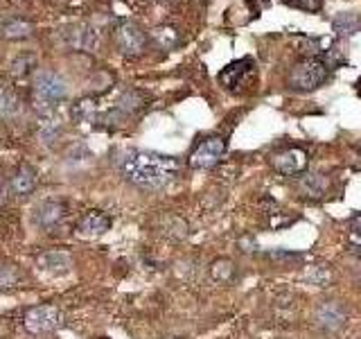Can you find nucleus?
<instances>
[{"label":"nucleus","mask_w":361,"mask_h":339,"mask_svg":"<svg viewBox=\"0 0 361 339\" xmlns=\"http://www.w3.org/2000/svg\"><path fill=\"white\" fill-rule=\"evenodd\" d=\"M210 276H212V280L226 285V282H233L237 278V267L231 258H217L210 265Z\"/></svg>","instance_id":"15"},{"label":"nucleus","mask_w":361,"mask_h":339,"mask_svg":"<svg viewBox=\"0 0 361 339\" xmlns=\"http://www.w3.org/2000/svg\"><path fill=\"white\" fill-rule=\"evenodd\" d=\"M5 197V181H3V174H0V199Z\"/></svg>","instance_id":"24"},{"label":"nucleus","mask_w":361,"mask_h":339,"mask_svg":"<svg viewBox=\"0 0 361 339\" xmlns=\"http://www.w3.org/2000/svg\"><path fill=\"white\" fill-rule=\"evenodd\" d=\"M39 267L50 274H66L71 269V256L63 251H45L39 256Z\"/></svg>","instance_id":"14"},{"label":"nucleus","mask_w":361,"mask_h":339,"mask_svg":"<svg viewBox=\"0 0 361 339\" xmlns=\"http://www.w3.org/2000/svg\"><path fill=\"white\" fill-rule=\"evenodd\" d=\"M116 41H118V48L124 54H140L147 45L145 32L138 25H133V23H122V25L118 28Z\"/></svg>","instance_id":"9"},{"label":"nucleus","mask_w":361,"mask_h":339,"mask_svg":"<svg viewBox=\"0 0 361 339\" xmlns=\"http://www.w3.org/2000/svg\"><path fill=\"white\" fill-rule=\"evenodd\" d=\"M66 95H68V86L56 73L43 71L34 79V105L43 113H52L56 102L66 100Z\"/></svg>","instance_id":"2"},{"label":"nucleus","mask_w":361,"mask_h":339,"mask_svg":"<svg viewBox=\"0 0 361 339\" xmlns=\"http://www.w3.org/2000/svg\"><path fill=\"white\" fill-rule=\"evenodd\" d=\"M158 3H165V0H158Z\"/></svg>","instance_id":"26"},{"label":"nucleus","mask_w":361,"mask_h":339,"mask_svg":"<svg viewBox=\"0 0 361 339\" xmlns=\"http://www.w3.org/2000/svg\"><path fill=\"white\" fill-rule=\"evenodd\" d=\"M63 218H66V203L61 199H45L34 208V222L45 231L56 229L63 222Z\"/></svg>","instance_id":"8"},{"label":"nucleus","mask_w":361,"mask_h":339,"mask_svg":"<svg viewBox=\"0 0 361 339\" xmlns=\"http://www.w3.org/2000/svg\"><path fill=\"white\" fill-rule=\"evenodd\" d=\"M97 339H109V337H97Z\"/></svg>","instance_id":"25"},{"label":"nucleus","mask_w":361,"mask_h":339,"mask_svg":"<svg viewBox=\"0 0 361 339\" xmlns=\"http://www.w3.org/2000/svg\"><path fill=\"white\" fill-rule=\"evenodd\" d=\"M34 64H37V61H34V56H32V54L18 56V59H16L14 64H11V73H14L16 77H25V75L32 71V68H34Z\"/></svg>","instance_id":"19"},{"label":"nucleus","mask_w":361,"mask_h":339,"mask_svg":"<svg viewBox=\"0 0 361 339\" xmlns=\"http://www.w3.org/2000/svg\"><path fill=\"white\" fill-rule=\"evenodd\" d=\"M314 319H316V323H319L321 331L336 333V331H341V328L345 326L348 312L338 301H325V303L319 305V308H316Z\"/></svg>","instance_id":"7"},{"label":"nucleus","mask_w":361,"mask_h":339,"mask_svg":"<svg viewBox=\"0 0 361 339\" xmlns=\"http://www.w3.org/2000/svg\"><path fill=\"white\" fill-rule=\"evenodd\" d=\"M120 172L129 184L142 190H161L169 186L180 172V163L174 156L147 150H131L122 156Z\"/></svg>","instance_id":"1"},{"label":"nucleus","mask_w":361,"mask_h":339,"mask_svg":"<svg viewBox=\"0 0 361 339\" xmlns=\"http://www.w3.org/2000/svg\"><path fill=\"white\" fill-rule=\"evenodd\" d=\"M253 71V61L251 59H240V61H233L231 66H226L224 71L219 73V82L231 88L237 90L244 82H246V75Z\"/></svg>","instance_id":"11"},{"label":"nucleus","mask_w":361,"mask_h":339,"mask_svg":"<svg viewBox=\"0 0 361 339\" xmlns=\"http://www.w3.org/2000/svg\"><path fill=\"white\" fill-rule=\"evenodd\" d=\"M9 188L18 197L30 195V192L37 188V170H34L32 165H27V163L18 165L14 177H11V181H9Z\"/></svg>","instance_id":"12"},{"label":"nucleus","mask_w":361,"mask_h":339,"mask_svg":"<svg viewBox=\"0 0 361 339\" xmlns=\"http://www.w3.org/2000/svg\"><path fill=\"white\" fill-rule=\"evenodd\" d=\"M111 229V218L104 210H88L77 224V233L82 237H99Z\"/></svg>","instance_id":"10"},{"label":"nucleus","mask_w":361,"mask_h":339,"mask_svg":"<svg viewBox=\"0 0 361 339\" xmlns=\"http://www.w3.org/2000/svg\"><path fill=\"white\" fill-rule=\"evenodd\" d=\"M293 7H300V9H307V11H319L323 0H287Z\"/></svg>","instance_id":"22"},{"label":"nucleus","mask_w":361,"mask_h":339,"mask_svg":"<svg viewBox=\"0 0 361 339\" xmlns=\"http://www.w3.org/2000/svg\"><path fill=\"white\" fill-rule=\"evenodd\" d=\"M323 276H325V278H332V274H330V271H327L325 267H312L307 280L314 282L316 287H327V280H323Z\"/></svg>","instance_id":"21"},{"label":"nucleus","mask_w":361,"mask_h":339,"mask_svg":"<svg viewBox=\"0 0 361 339\" xmlns=\"http://www.w3.org/2000/svg\"><path fill=\"white\" fill-rule=\"evenodd\" d=\"M271 258L278 260V263H287V260H298V256H296V254L280 251V249H276V251H271Z\"/></svg>","instance_id":"23"},{"label":"nucleus","mask_w":361,"mask_h":339,"mask_svg":"<svg viewBox=\"0 0 361 339\" xmlns=\"http://www.w3.org/2000/svg\"><path fill=\"white\" fill-rule=\"evenodd\" d=\"M32 23L25 18H5L0 23V37L9 39V41H18V39H27L32 34Z\"/></svg>","instance_id":"13"},{"label":"nucleus","mask_w":361,"mask_h":339,"mask_svg":"<svg viewBox=\"0 0 361 339\" xmlns=\"http://www.w3.org/2000/svg\"><path fill=\"white\" fill-rule=\"evenodd\" d=\"M327 79V64L323 59H305L296 64L289 73V86L293 90H314Z\"/></svg>","instance_id":"3"},{"label":"nucleus","mask_w":361,"mask_h":339,"mask_svg":"<svg viewBox=\"0 0 361 339\" xmlns=\"http://www.w3.org/2000/svg\"><path fill=\"white\" fill-rule=\"evenodd\" d=\"M359 28H361V20L355 14H350V11H343V14H338L334 18V32L338 34H353Z\"/></svg>","instance_id":"16"},{"label":"nucleus","mask_w":361,"mask_h":339,"mask_svg":"<svg viewBox=\"0 0 361 339\" xmlns=\"http://www.w3.org/2000/svg\"><path fill=\"white\" fill-rule=\"evenodd\" d=\"M73 45H77V48H82V50H93L95 45H97V34L90 28H79L75 32Z\"/></svg>","instance_id":"17"},{"label":"nucleus","mask_w":361,"mask_h":339,"mask_svg":"<svg viewBox=\"0 0 361 339\" xmlns=\"http://www.w3.org/2000/svg\"><path fill=\"white\" fill-rule=\"evenodd\" d=\"M18 280H20V274L14 267H0V290L16 287Z\"/></svg>","instance_id":"20"},{"label":"nucleus","mask_w":361,"mask_h":339,"mask_svg":"<svg viewBox=\"0 0 361 339\" xmlns=\"http://www.w3.org/2000/svg\"><path fill=\"white\" fill-rule=\"evenodd\" d=\"M224 154H226V141L221 136H210V138L201 141L195 147V152L190 154V167L210 170L221 161Z\"/></svg>","instance_id":"5"},{"label":"nucleus","mask_w":361,"mask_h":339,"mask_svg":"<svg viewBox=\"0 0 361 339\" xmlns=\"http://www.w3.org/2000/svg\"><path fill=\"white\" fill-rule=\"evenodd\" d=\"M63 314L56 305H32L23 314V326L32 335H45L52 333L61 326Z\"/></svg>","instance_id":"4"},{"label":"nucleus","mask_w":361,"mask_h":339,"mask_svg":"<svg viewBox=\"0 0 361 339\" xmlns=\"http://www.w3.org/2000/svg\"><path fill=\"white\" fill-rule=\"evenodd\" d=\"M18 109V102L9 88L0 86V116H11Z\"/></svg>","instance_id":"18"},{"label":"nucleus","mask_w":361,"mask_h":339,"mask_svg":"<svg viewBox=\"0 0 361 339\" xmlns=\"http://www.w3.org/2000/svg\"><path fill=\"white\" fill-rule=\"evenodd\" d=\"M307 163H310L307 152L296 150V147H291V150H282V152L271 156V167H274L276 172L282 177L302 174L305 170H307Z\"/></svg>","instance_id":"6"}]
</instances>
